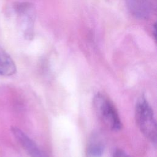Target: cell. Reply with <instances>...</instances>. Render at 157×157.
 <instances>
[{"mask_svg":"<svg viewBox=\"0 0 157 157\" xmlns=\"http://www.w3.org/2000/svg\"><path fill=\"white\" fill-rule=\"evenodd\" d=\"M137 124L142 133L150 141H156V123L153 112L147 99L141 97L137 101L135 109Z\"/></svg>","mask_w":157,"mask_h":157,"instance_id":"6da1fadb","label":"cell"},{"mask_svg":"<svg viewBox=\"0 0 157 157\" xmlns=\"http://www.w3.org/2000/svg\"><path fill=\"white\" fill-rule=\"evenodd\" d=\"M93 107L99 118L110 129L118 131L121 123L114 106L104 95L98 93L93 99Z\"/></svg>","mask_w":157,"mask_h":157,"instance_id":"7a4b0ae2","label":"cell"},{"mask_svg":"<svg viewBox=\"0 0 157 157\" xmlns=\"http://www.w3.org/2000/svg\"><path fill=\"white\" fill-rule=\"evenodd\" d=\"M15 10L18 15L23 36L25 39H32L34 36V22L36 11L33 4L21 2L16 5Z\"/></svg>","mask_w":157,"mask_h":157,"instance_id":"3957f363","label":"cell"},{"mask_svg":"<svg viewBox=\"0 0 157 157\" xmlns=\"http://www.w3.org/2000/svg\"><path fill=\"white\" fill-rule=\"evenodd\" d=\"M12 131L16 139L31 157H46L36 143L21 129L13 128Z\"/></svg>","mask_w":157,"mask_h":157,"instance_id":"277c9868","label":"cell"},{"mask_svg":"<svg viewBox=\"0 0 157 157\" xmlns=\"http://www.w3.org/2000/svg\"><path fill=\"white\" fill-rule=\"evenodd\" d=\"M131 13L139 19H146L151 12L150 0H125Z\"/></svg>","mask_w":157,"mask_h":157,"instance_id":"5b68a950","label":"cell"},{"mask_svg":"<svg viewBox=\"0 0 157 157\" xmlns=\"http://www.w3.org/2000/svg\"><path fill=\"white\" fill-rule=\"evenodd\" d=\"M16 72V66L9 54L0 47V75L10 76Z\"/></svg>","mask_w":157,"mask_h":157,"instance_id":"8992f818","label":"cell"},{"mask_svg":"<svg viewBox=\"0 0 157 157\" xmlns=\"http://www.w3.org/2000/svg\"><path fill=\"white\" fill-rule=\"evenodd\" d=\"M104 144L100 136L93 134L91 137L87 148V153L90 157H101L104 153Z\"/></svg>","mask_w":157,"mask_h":157,"instance_id":"52a82bcc","label":"cell"},{"mask_svg":"<svg viewBox=\"0 0 157 157\" xmlns=\"http://www.w3.org/2000/svg\"><path fill=\"white\" fill-rule=\"evenodd\" d=\"M113 157H131V156H129L127 153H126L124 151L120 149H117L114 153Z\"/></svg>","mask_w":157,"mask_h":157,"instance_id":"ba28073f","label":"cell"}]
</instances>
